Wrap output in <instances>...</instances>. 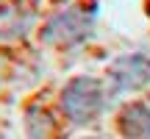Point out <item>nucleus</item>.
Masks as SVG:
<instances>
[{
	"label": "nucleus",
	"mask_w": 150,
	"mask_h": 139,
	"mask_svg": "<svg viewBox=\"0 0 150 139\" xmlns=\"http://www.w3.org/2000/svg\"><path fill=\"white\" fill-rule=\"evenodd\" d=\"M147 14H150V6H147Z\"/></svg>",
	"instance_id": "obj_3"
},
{
	"label": "nucleus",
	"mask_w": 150,
	"mask_h": 139,
	"mask_svg": "<svg viewBox=\"0 0 150 139\" xmlns=\"http://www.w3.org/2000/svg\"><path fill=\"white\" fill-rule=\"evenodd\" d=\"M61 109L72 123H89L100 111V86L92 78H78L61 95Z\"/></svg>",
	"instance_id": "obj_1"
},
{
	"label": "nucleus",
	"mask_w": 150,
	"mask_h": 139,
	"mask_svg": "<svg viewBox=\"0 0 150 139\" xmlns=\"http://www.w3.org/2000/svg\"><path fill=\"white\" fill-rule=\"evenodd\" d=\"M120 128L128 139H150V111L145 106H131L120 120Z\"/></svg>",
	"instance_id": "obj_2"
}]
</instances>
